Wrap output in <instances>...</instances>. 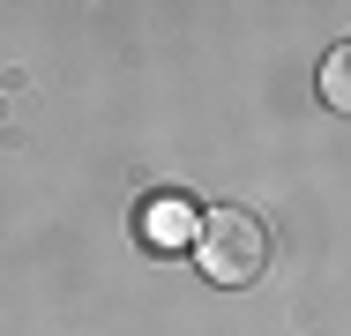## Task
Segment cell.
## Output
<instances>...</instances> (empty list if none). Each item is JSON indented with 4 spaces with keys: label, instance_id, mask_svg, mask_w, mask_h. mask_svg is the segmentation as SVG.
<instances>
[{
    "label": "cell",
    "instance_id": "cell-1",
    "mask_svg": "<svg viewBox=\"0 0 351 336\" xmlns=\"http://www.w3.org/2000/svg\"><path fill=\"white\" fill-rule=\"evenodd\" d=\"M195 262H202V276L210 284H254L262 276V262H269V232L254 224V209H202V232H195Z\"/></svg>",
    "mask_w": 351,
    "mask_h": 336
},
{
    "label": "cell",
    "instance_id": "cell-2",
    "mask_svg": "<svg viewBox=\"0 0 351 336\" xmlns=\"http://www.w3.org/2000/svg\"><path fill=\"white\" fill-rule=\"evenodd\" d=\"M195 232H202V217H195L187 195H157L142 209V239L149 247H195Z\"/></svg>",
    "mask_w": 351,
    "mask_h": 336
},
{
    "label": "cell",
    "instance_id": "cell-3",
    "mask_svg": "<svg viewBox=\"0 0 351 336\" xmlns=\"http://www.w3.org/2000/svg\"><path fill=\"white\" fill-rule=\"evenodd\" d=\"M322 97H329L337 112H351V45H337V53L322 60Z\"/></svg>",
    "mask_w": 351,
    "mask_h": 336
}]
</instances>
